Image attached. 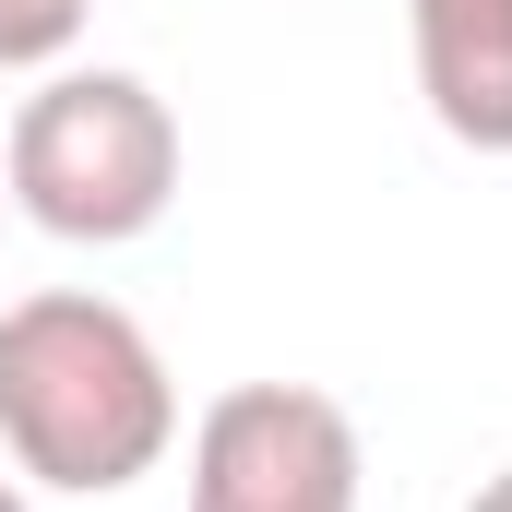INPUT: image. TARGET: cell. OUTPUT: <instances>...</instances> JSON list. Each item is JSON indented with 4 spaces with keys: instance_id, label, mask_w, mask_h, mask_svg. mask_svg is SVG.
Wrapping results in <instances>:
<instances>
[{
    "instance_id": "ba28073f",
    "label": "cell",
    "mask_w": 512,
    "mask_h": 512,
    "mask_svg": "<svg viewBox=\"0 0 512 512\" xmlns=\"http://www.w3.org/2000/svg\"><path fill=\"white\" fill-rule=\"evenodd\" d=\"M0 215H12V179H0Z\"/></svg>"
},
{
    "instance_id": "277c9868",
    "label": "cell",
    "mask_w": 512,
    "mask_h": 512,
    "mask_svg": "<svg viewBox=\"0 0 512 512\" xmlns=\"http://www.w3.org/2000/svg\"><path fill=\"white\" fill-rule=\"evenodd\" d=\"M417 96L465 155H512V0H405Z\"/></svg>"
},
{
    "instance_id": "3957f363",
    "label": "cell",
    "mask_w": 512,
    "mask_h": 512,
    "mask_svg": "<svg viewBox=\"0 0 512 512\" xmlns=\"http://www.w3.org/2000/svg\"><path fill=\"white\" fill-rule=\"evenodd\" d=\"M358 417L310 382H227L191 417V512H358Z\"/></svg>"
},
{
    "instance_id": "7a4b0ae2",
    "label": "cell",
    "mask_w": 512,
    "mask_h": 512,
    "mask_svg": "<svg viewBox=\"0 0 512 512\" xmlns=\"http://www.w3.org/2000/svg\"><path fill=\"white\" fill-rule=\"evenodd\" d=\"M0 179H12L24 227H48L72 251H120L143 227H167V203H179V120L143 72H48L12 108Z\"/></svg>"
},
{
    "instance_id": "5b68a950",
    "label": "cell",
    "mask_w": 512,
    "mask_h": 512,
    "mask_svg": "<svg viewBox=\"0 0 512 512\" xmlns=\"http://www.w3.org/2000/svg\"><path fill=\"white\" fill-rule=\"evenodd\" d=\"M84 12H96V0H0V72H48V60H72Z\"/></svg>"
},
{
    "instance_id": "8992f818",
    "label": "cell",
    "mask_w": 512,
    "mask_h": 512,
    "mask_svg": "<svg viewBox=\"0 0 512 512\" xmlns=\"http://www.w3.org/2000/svg\"><path fill=\"white\" fill-rule=\"evenodd\" d=\"M465 512H512V465H501V477H489V489H477Z\"/></svg>"
},
{
    "instance_id": "52a82bcc",
    "label": "cell",
    "mask_w": 512,
    "mask_h": 512,
    "mask_svg": "<svg viewBox=\"0 0 512 512\" xmlns=\"http://www.w3.org/2000/svg\"><path fill=\"white\" fill-rule=\"evenodd\" d=\"M0 512H24V489H12V477H0Z\"/></svg>"
},
{
    "instance_id": "6da1fadb",
    "label": "cell",
    "mask_w": 512,
    "mask_h": 512,
    "mask_svg": "<svg viewBox=\"0 0 512 512\" xmlns=\"http://www.w3.org/2000/svg\"><path fill=\"white\" fill-rule=\"evenodd\" d=\"M0 441L36 489L120 501L179 441V382L120 298L48 286V298L0 310Z\"/></svg>"
}]
</instances>
